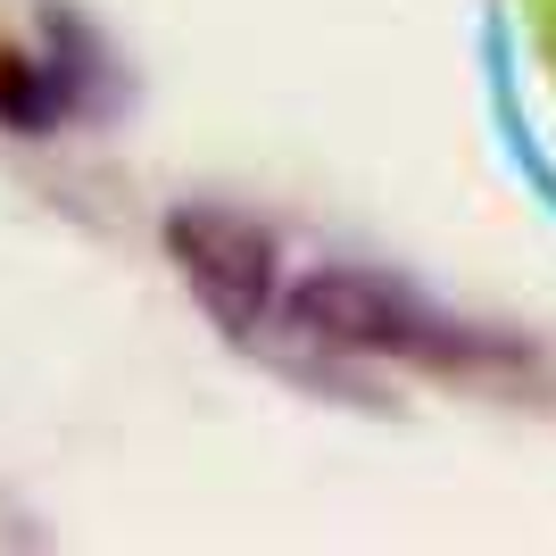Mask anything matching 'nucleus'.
I'll return each instance as SVG.
<instances>
[{
	"mask_svg": "<svg viewBox=\"0 0 556 556\" xmlns=\"http://www.w3.org/2000/svg\"><path fill=\"white\" fill-rule=\"evenodd\" d=\"M291 325L332 349H432V316L357 266H325V275L291 282Z\"/></svg>",
	"mask_w": 556,
	"mask_h": 556,
	"instance_id": "f03ea898",
	"label": "nucleus"
},
{
	"mask_svg": "<svg viewBox=\"0 0 556 556\" xmlns=\"http://www.w3.org/2000/svg\"><path fill=\"white\" fill-rule=\"evenodd\" d=\"M166 250L184 266V282L216 307V325H257L266 300H275V241L250 225V216H225V208H184L166 216Z\"/></svg>",
	"mask_w": 556,
	"mask_h": 556,
	"instance_id": "f257e3e1",
	"label": "nucleus"
}]
</instances>
